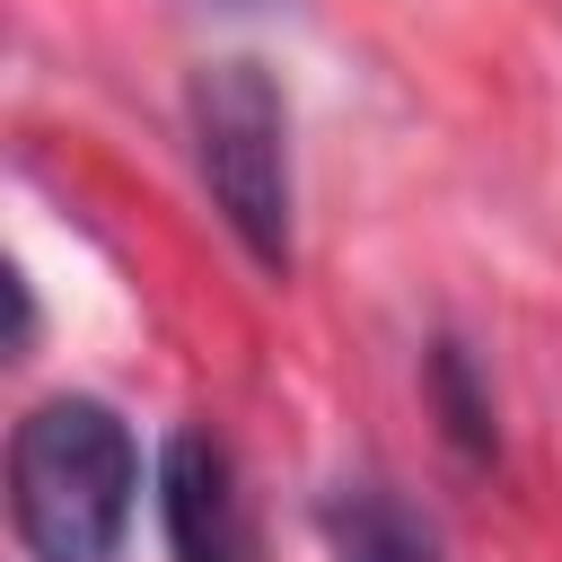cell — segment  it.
Listing matches in <instances>:
<instances>
[{
    "mask_svg": "<svg viewBox=\"0 0 562 562\" xmlns=\"http://www.w3.org/2000/svg\"><path fill=\"white\" fill-rule=\"evenodd\" d=\"M158 518H167V553L176 562H255V527H246V483L228 439L211 430H176L158 457Z\"/></svg>",
    "mask_w": 562,
    "mask_h": 562,
    "instance_id": "cell-3",
    "label": "cell"
},
{
    "mask_svg": "<svg viewBox=\"0 0 562 562\" xmlns=\"http://www.w3.org/2000/svg\"><path fill=\"white\" fill-rule=\"evenodd\" d=\"M430 404H439V430H448L465 457H492V395L474 386L465 342H430Z\"/></svg>",
    "mask_w": 562,
    "mask_h": 562,
    "instance_id": "cell-5",
    "label": "cell"
},
{
    "mask_svg": "<svg viewBox=\"0 0 562 562\" xmlns=\"http://www.w3.org/2000/svg\"><path fill=\"white\" fill-rule=\"evenodd\" d=\"M184 140H193V176H202L211 211L228 220V237L246 246V263L281 281L299 263V184H290L281 79L255 53L202 61L184 79Z\"/></svg>",
    "mask_w": 562,
    "mask_h": 562,
    "instance_id": "cell-2",
    "label": "cell"
},
{
    "mask_svg": "<svg viewBox=\"0 0 562 562\" xmlns=\"http://www.w3.org/2000/svg\"><path fill=\"white\" fill-rule=\"evenodd\" d=\"M316 527H325L334 562H448L439 527L413 501H395L386 483H334L325 509H316Z\"/></svg>",
    "mask_w": 562,
    "mask_h": 562,
    "instance_id": "cell-4",
    "label": "cell"
},
{
    "mask_svg": "<svg viewBox=\"0 0 562 562\" xmlns=\"http://www.w3.org/2000/svg\"><path fill=\"white\" fill-rule=\"evenodd\" d=\"M140 501L132 422L105 395H44L9 430V536L26 562H114Z\"/></svg>",
    "mask_w": 562,
    "mask_h": 562,
    "instance_id": "cell-1",
    "label": "cell"
},
{
    "mask_svg": "<svg viewBox=\"0 0 562 562\" xmlns=\"http://www.w3.org/2000/svg\"><path fill=\"white\" fill-rule=\"evenodd\" d=\"M220 9H255V0H220Z\"/></svg>",
    "mask_w": 562,
    "mask_h": 562,
    "instance_id": "cell-6",
    "label": "cell"
}]
</instances>
